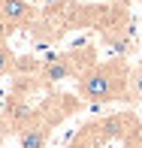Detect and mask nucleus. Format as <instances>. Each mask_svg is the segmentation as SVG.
<instances>
[{
    "mask_svg": "<svg viewBox=\"0 0 142 148\" xmlns=\"http://www.w3.org/2000/svg\"><path fill=\"white\" fill-rule=\"evenodd\" d=\"M130 88V70L124 60H106L91 70L79 73V94L88 103H109L127 97Z\"/></svg>",
    "mask_w": 142,
    "mask_h": 148,
    "instance_id": "nucleus-1",
    "label": "nucleus"
},
{
    "mask_svg": "<svg viewBox=\"0 0 142 148\" xmlns=\"http://www.w3.org/2000/svg\"><path fill=\"white\" fill-rule=\"evenodd\" d=\"M49 133H51V124H27L18 136V148H45L49 142Z\"/></svg>",
    "mask_w": 142,
    "mask_h": 148,
    "instance_id": "nucleus-2",
    "label": "nucleus"
},
{
    "mask_svg": "<svg viewBox=\"0 0 142 148\" xmlns=\"http://www.w3.org/2000/svg\"><path fill=\"white\" fill-rule=\"evenodd\" d=\"M30 15H33V9L27 0H0V18H6L9 24H18Z\"/></svg>",
    "mask_w": 142,
    "mask_h": 148,
    "instance_id": "nucleus-3",
    "label": "nucleus"
},
{
    "mask_svg": "<svg viewBox=\"0 0 142 148\" xmlns=\"http://www.w3.org/2000/svg\"><path fill=\"white\" fill-rule=\"evenodd\" d=\"M43 76L49 79V82H60V79L76 76V66H73V60L67 58V55H64V58H51V60H45Z\"/></svg>",
    "mask_w": 142,
    "mask_h": 148,
    "instance_id": "nucleus-4",
    "label": "nucleus"
},
{
    "mask_svg": "<svg viewBox=\"0 0 142 148\" xmlns=\"http://www.w3.org/2000/svg\"><path fill=\"white\" fill-rule=\"evenodd\" d=\"M127 94H130L133 100H139V103H142V64L130 70V88H127Z\"/></svg>",
    "mask_w": 142,
    "mask_h": 148,
    "instance_id": "nucleus-5",
    "label": "nucleus"
},
{
    "mask_svg": "<svg viewBox=\"0 0 142 148\" xmlns=\"http://www.w3.org/2000/svg\"><path fill=\"white\" fill-rule=\"evenodd\" d=\"M12 66H15V55H12V49L6 42H0V76H6Z\"/></svg>",
    "mask_w": 142,
    "mask_h": 148,
    "instance_id": "nucleus-6",
    "label": "nucleus"
},
{
    "mask_svg": "<svg viewBox=\"0 0 142 148\" xmlns=\"http://www.w3.org/2000/svg\"><path fill=\"white\" fill-rule=\"evenodd\" d=\"M12 33V24L6 21V18H0V42H6V36Z\"/></svg>",
    "mask_w": 142,
    "mask_h": 148,
    "instance_id": "nucleus-7",
    "label": "nucleus"
}]
</instances>
